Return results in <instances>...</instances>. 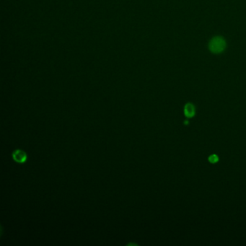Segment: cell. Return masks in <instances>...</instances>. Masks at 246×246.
Listing matches in <instances>:
<instances>
[{"label":"cell","mask_w":246,"mask_h":246,"mask_svg":"<svg viewBox=\"0 0 246 246\" xmlns=\"http://www.w3.org/2000/svg\"><path fill=\"white\" fill-rule=\"evenodd\" d=\"M226 47L225 40L221 37H215L209 43V49L215 53H219L223 51Z\"/></svg>","instance_id":"cell-1"},{"label":"cell","mask_w":246,"mask_h":246,"mask_svg":"<svg viewBox=\"0 0 246 246\" xmlns=\"http://www.w3.org/2000/svg\"><path fill=\"white\" fill-rule=\"evenodd\" d=\"M12 156L13 160H14L16 163H20V164L25 163V162L27 161V159H28L27 153L25 152V151L19 149H15L12 152Z\"/></svg>","instance_id":"cell-2"},{"label":"cell","mask_w":246,"mask_h":246,"mask_svg":"<svg viewBox=\"0 0 246 246\" xmlns=\"http://www.w3.org/2000/svg\"><path fill=\"white\" fill-rule=\"evenodd\" d=\"M196 113V110H195V107L193 104L191 103H187L184 107V114L188 119L193 117Z\"/></svg>","instance_id":"cell-3"},{"label":"cell","mask_w":246,"mask_h":246,"mask_svg":"<svg viewBox=\"0 0 246 246\" xmlns=\"http://www.w3.org/2000/svg\"><path fill=\"white\" fill-rule=\"evenodd\" d=\"M219 160V157L217 154H212V155L209 156V161L211 163H216Z\"/></svg>","instance_id":"cell-4"}]
</instances>
